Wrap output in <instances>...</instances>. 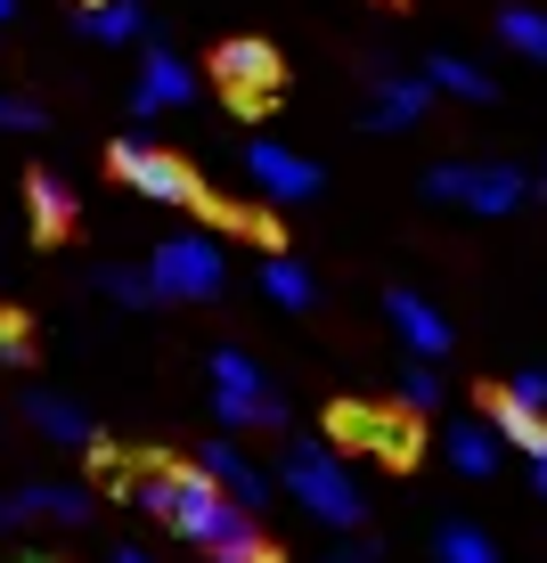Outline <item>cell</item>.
I'll return each mask as SVG.
<instances>
[{
	"mask_svg": "<svg viewBox=\"0 0 547 563\" xmlns=\"http://www.w3.org/2000/svg\"><path fill=\"white\" fill-rule=\"evenodd\" d=\"M131 507H147V515H164L180 539H197L205 555H221L229 539H245L253 531V515L238 507V498L221 490V482L205 474V465H147L140 474V490H131Z\"/></svg>",
	"mask_w": 547,
	"mask_h": 563,
	"instance_id": "1",
	"label": "cell"
},
{
	"mask_svg": "<svg viewBox=\"0 0 547 563\" xmlns=\"http://www.w3.org/2000/svg\"><path fill=\"white\" fill-rule=\"evenodd\" d=\"M270 482H286V498H303L310 515L327 522V531H360L368 498L360 482H351V465L327 450V441H278V465H270Z\"/></svg>",
	"mask_w": 547,
	"mask_h": 563,
	"instance_id": "2",
	"label": "cell"
},
{
	"mask_svg": "<svg viewBox=\"0 0 547 563\" xmlns=\"http://www.w3.org/2000/svg\"><path fill=\"white\" fill-rule=\"evenodd\" d=\"M205 367H212V417H221V433H286V400L270 393L253 352H212Z\"/></svg>",
	"mask_w": 547,
	"mask_h": 563,
	"instance_id": "3",
	"label": "cell"
},
{
	"mask_svg": "<svg viewBox=\"0 0 547 563\" xmlns=\"http://www.w3.org/2000/svg\"><path fill=\"white\" fill-rule=\"evenodd\" d=\"M140 269H147L155 302H205V295H221V278H229V262H221L212 238H164Z\"/></svg>",
	"mask_w": 547,
	"mask_h": 563,
	"instance_id": "4",
	"label": "cell"
},
{
	"mask_svg": "<svg viewBox=\"0 0 547 563\" xmlns=\"http://www.w3.org/2000/svg\"><path fill=\"white\" fill-rule=\"evenodd\" d=\"M425 197L466 205V212H515L532 197V172H515V164H434L425 172Z\"/></svg>",
	"mask_w": 547,
	"mask_h": 563,
	"instance_id": "5",
	"label": "cell"
},
{
	"mask_svg": "<svg viewBox=\"0 0 547 563\" xmlns=\"http://www.w3.org/2000/svg\"><path fill=\"white\" fill-rule=\"evenodd\" d=\"M114 172H123L140 197H155V205H172V212H212V197H205V180L180 164V155H164V147H147V140H114V155H107Z\"/></svg>",
	"mask_w": 547,
	"mask_h": 563,
	"instance_id": "6",
	"label": "cell"
},
{
	"mask_svg": "<svg viewBox=\"0 0 547 563\" xmlns=\"http://www.w3.org/2000/svg\"><path fill=\"white\" fill-rule=\"evenodd\" d=\"M212 74H221V90H229L238 114H262V99L278 90V49L270 42H221L212 49Z\"/></svg>",
	"mask_w": 547,
	"mask_h": 563,
	"instance_id": "7",
	"label": "cell"
},
{
	"mask_svg": "<svg viewBox=\"0 0 547 563\" xmlns=\"http://www.w3.org/2000/svg\"><path fill=\"white\" fill-rule=\"evenodd\" d=\"M368 131H417L434 114V82L425 74H368Z\"/></svg>",
	"mask_w": 547,
	"mask_h": 563,
	"instance_id": "8",
	"label": "cell"
},
{
	"mask_svg": "<svg viewBox=\"0 0 547 563\" xmlns=\"http://www.w3.org/2000/svg\"><path fill=\"white\" fill-rule=\"evenodd\" d=\"M245 172H253V188H262V197H278V205L319 197V164L295 155V147H278V140H245Z\"/></svg>",
	"mask_w": 547,
	"mask_h": 563,
	"instance_id": "9",
	"label": "cell"
},
{
	"mask_svg": "<svg viewBox=\"0 0 547 563\" xmlns=\"http://www.w3.org/2000/svg\"><path fill=\"white\" fill-rule=\"evenodd\" d=\"M188 99H197V74H188L180 57L155 42V49L140 57V82H131V114H140V123H155V114H172V107H188Z\"/></svg>",
	"mask_w": 547,
	"mask_h": 563,
	"instance_id": "10",
	"label": "cell"
},
{
	"mask_svg": "<svg viewBox=\"0 0 547 563\" xmlns=\"http://www.w3.org/2000/svg\"><path fill=\"white\" fill-rule=\"evenodd\" d=\"M384 319H393V335H401L417 360H449V319L417 295V286H393V295H384Z\"/></svg>",
	"mask_w": 547,
	"mask_h": 563,
	"instance_id": "11",
	"label": "cell"
},
{
	"mask_svg": "<svg viewBox=\"0 0 547 563\" xmlns=\"http://www.w3.org/2000/svg\"><path fill=\"white\" fill-rule=\"evenodd\" d=\"M197 465H205L212 482H221L229 498H238L245 515H253V507H262V498H270V474H262V465H253V457H245V450H238V441H229V433H221V441H205V450H197Z\"/></svg>",
	"mask_w": 547,
	"mask_h": 563,
	"instance_id": "12",
	"label": "cell"
},
{
	"mask_svg": "<svg viewBox=\"0 0 547 563\" xmlns=\"http://www.w3.org/2000/svg\"><path fill=\"white\" fill-rule=\"evenodd\" d=\"M17 417H25L42 441H57V450H90V441H99V433H90V417L74 409L66 393H25V400H17Z\"/></svg>",
	"mask_w": 547,
	"mask_h": 563,
	"instance_id": "13",
	"label": "cell"
},
{
	"mask_svg": "<svg viewBox=\"0 0 547 563\" xmlns=\"http://www.w3.org/2000/svg\"><path fill=\"white\" fill-rule=\"evenodd\" d=\"M327 424H336L343 441H360V450H376V457H408V450H417V441H408V424L384 417V409H351V400H343Z\"/></svg>",
	"mask_w": 547,
	"mask_h": 563,
	"instance_id": "14",
	"label": "cell"
},
{
	"mask_svg": "<svg viewBox=\"0 0 547 563\" xmlns=\"http://www.w3.org/2000/svg\"><path fill=\"white\" fill-rule=\"evenodd\" d=\"M17 507H25V522H90L99 498H90L83 482H25V490H17Z\"/></svg>",
	"mask_w": 547,
	"mask_h": 563,
	"instance_id": "15",
	"label": "cell"
},
{
	"mask_svg": "<svg viewBox=\"0 0 547 563\" xmlns=\"http://www.w3.org/2000/svg\"><path fill=\"white\" fill-rule=\"evenodd\" d=\"M482 417H491V433H499V441H515L523 457H539V450H547V417H539V409H523L506 384H499L491 400H482Z\"/></svg>",
	"mask_w": 547,
	"mask_h": 563,
	"instance_id": "16",
	"label": "cell"
},
{
	"mask_svg": "<svg viewBox=\"0 0 547 563\" xmlns=\"http://www.w3.org/2000/svg\"><path fill=\"white\" fill-rule=\"evenodd\" d=\"M499 450H506V441L491 433V417H474V424H449V465H458L466 482H491V474H499Z\"/></svg>",
	"mask_w": 547,
	"mask_h": 563,
	"instance_id": "17",
	"label": "cell"
},
{
	"mask_svg": "<svg viewBox=\"0 0 547 563\" xmlns=\"http://www.w3.org/2000/svg\"><path fill=\"white\" fill-rule=\"evenodd\" d=\"M25 205H33V238H66L74 197H66V180H57V172H25Z\"/></svg>",
	"mask_w": 547,
	"mask_h": 563,
	"instance_id": "18",
	"label": "cell"
},
{
	"mask_svg": "<svg viewBox=\"0 0 547 563\" xmlns=\"http://www.w3.org/2000/svg\"><path fill=\"white\" fill-rule=\"evenodd\" d=\"M425 82H434V90H449V99H474V107H491L499 99V82H491V74H482V66H466V57H425Z\"/></svg>",
	"mask_w": 547,
	"mask_h": 563,
	"instance_id": "19",
	"label": "cell"
},
{
	"mask_svg": "<svg viewBox=\"0 0 547 563\" xmlns=\"http://www.w3.org/2000/svg\"><path fill=\"white\" fill-rule=\"evenodd\" d=\"M90 286L114 302V310H155V286H147V269H131V262H99L90 269Z\"/></svg>",
	"mask_w": 547,
	"mask_h": 563,
	"instance_id": "20",
	"label": "cell"
},
{
	"mask_svg": "<svg viewBox=\"0 0 547 563\" xmlns=\"http://www.w3.org/2000/svg\"><path fill=\"white\" fill-rule=\"evenodd\" d=\"M262 295H270V302H286V310H310V302H319V286H310V269H303V262L270 254V262H262Z\"/></svg>",
	"mask_w": 547,
	"mask_h": 563,
	"instance_id": "21",
	"label": "cell"
},
{
	"mask_svg": "<svg viewBox=\"0 0 547 563\" xmlns=\"http://www.w3.org/2000/svg\"><path fill=\"white\" fill-rule=\"evenodd\" d=\"M434 563H499V539L474 522H441L434 531Z\"/></svg>",
	"mask_w": 547,
	"mask_h": 563,
	"instance_id": "22",
	"label": "cell"
},
{
	"mask_svg": "<svg viewBox=\"0 0 547 563\" xmlns=\"http://www.w3.org/2000/svg\"><path fill=\"white\" fill-rule=\"evenodd\" d=\"M83 33L90 42H140L147 16H140V0H107V9H83Z\"/></svg>",
	"mask_w": 547,
	"mask_h": 563,
	"instance_id": "23",
	"label": "cell"
},
{
	"mask_svg": "<svg viewBox=\"0 0 547 563\" xmlns=\"http://www.w3.org/2000/svg\"><path fill=\"white\" fill-rule=\"evenodd\" d=\"M499 42L515 57H539L547 66V9H499Z\"/></svg>",
	"mask_w": 547,
	"mask_h": 563,
	"instance_id": "24",
	"label": "cell"
},
{
	"mask_svg": "<svg viewBox=\"0 0 547 563\" xmlns=\"http://www.w3.org/2000/svg\"><path fill=\"white\" fill-rule=\"evenodd\" d=\"M401 409H441V376H434V360H408L401 367Z\"/></svg>",
	"mask_w": 547,
	"mask_h": 563,
	"instance_id": "25",
	"label": "cell"
},
{
	"mask_svg": "<svg viewBox=\"0 0 547 563\" xmlns=\"http://www.w3.org/2000/svg\"><path fill=\"white\" fill-rule=\"evenodd\" d=\"M50 114L33 107V99H17V90H0V131H42Z\"/></svg>",
	"mask_w": 547,
	"mask_h": 563,
	"instance_id": "26",
	"label": "cell"
},
{
	"mask_svg": "<svg viewBox=\"0 0 547 563\" xmlns=\"http://www.w3.org/2000/svg\"><path fill=\"white\" fill-rule=\"evenodd\" d=\"M212 563H278V555H270V539H262V531H245V539H229V548L212 555Z\"/></svg>",
	"mask_w": 547,
	"mask_h": 563,
	"instance_id": "27",
	"label": "cell"
},
{
	"mask_svg": "<svg viewBox=\"0 0 547 563\" xmlns=\"http://www.w3.org/2000/svg\"><path fill=\"white\" fill-rule=\"evenodd\" d=\"M506 393H515L523 409H539V417H547V367H523V376L506 384Z\"/></svg>",
	"mask_w": 547,
	"mask_h": 563,
	"instance_id": "28",
	"label": "cell"
},
{
	"mask_svg": "<svg viewBox=\"0 0 547 563\" xmlns=\"http://www.w3.org/2000/svg\"><path fill=\"white\" fill-rule=\"evenodd\" d=\"M327 563H384V548H376V539H336V548H327Z\"/></svg>",
	"mask_w": 547,
	"mask_h": 563,
	"instance_id": "29",
	"label": "cell"
},
{
	"mask_svg": "<svg viewBox=\"0 0 547 563\" xmlns=\"http://www.w3.org/2000/svg\"><path fill=\"white\" fill-rule=\"evenodd\" d=\"M0 360H9V367H25V360H33V335H25L17 319H0Z\"/></svg>",
	"mask_w": 547,
	"mask_h": 563,
	"instance_id": "30",
	"label": "cell"
},
{
	"mask_svg": "<svg viewBox=\"0 0 547 563\" xmlns=\"http://www.w3.org/2000/svg\"><path fill=\"white\" fill-rule=\"evenodd\" d=\"M532 490H539V498H547V450H539V457H532Z\"/></svg>",
	"mask_w": 547,
	"mask_h": 563,
	"instance_id": "31",
	"label": "cell"
},
{
	"mask_svg": "<svg viewBox=\"0 0 547 563\" xmlns=\"http://www.w3.org/2000/svg\"><path fill=\"white\" fill-rule=\"evenodd\" d=\"M114 563H155L147 548H114Z\"/></svg>",
	"mask_w": 547,
	"mask_h": 563,
	"instance_id": "32",
	"label": "cell"
},
{
	"mask_svg": "<svg viewBox=\"0 0 547 563\" xmlns=\"http://www.w3.org/2000/svg\"><path fill=\"white\" fill-rule=\"evenodd\" d=\"M9 16H17V0H0V25H9Z\"/></svg>",
	"mask_w": 547,
	"mask_h": 563,
	"instance_id": "33",
	"label": "cell"
},
{
	"mask_svg": "<svg viewBox=\"0 0 547 563\" xmlns=\"http://www.w3.org/2000/svg\"><path fill=\"white\" fill-rule=\"evenodd\" d=\"M9 563H50V555H9Z\"/></svg>",
	"mask_w": 547,
	"mask_h": 563,
	"instance_id": "34",
	"label": "cell"
},
{
	"mask_svg": "<svg viewBox=\"0 0 547 563\" xmlns=\"http://www.w3.org/2000/svg\"><path fill=\"white\" fill-rule=\"evenodd\" d=\"M83 9H107V0H83Z\"/></svg>",
	"mask_w": 547,
	"mask_h": 563,
	"instance_id": "35",
	"label": "cell"
}]
</instances>
